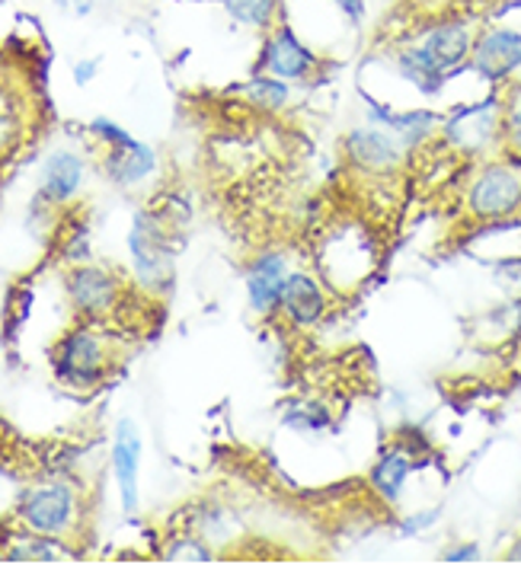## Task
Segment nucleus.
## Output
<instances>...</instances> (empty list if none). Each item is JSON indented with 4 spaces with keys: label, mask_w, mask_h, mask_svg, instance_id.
Returning a JSON list of instances; mask_svg holds the SVG:
<instances>
[{
    "label": "nucleus",
    "mask_w": 521,
    "mask_h": 565,
    "mask_svg": "<svg viewBox=\"0 0 521 565\" xmlns=\"http://www.w3.org/2000/svg\"><path fill=\"white\" fill-rule=\"evenodd\" d=\"M96 320H87L81 327L67 329L52 349V367L64 387L91 390L103 384V377L113 367V355L106 345V335L93 327Z\"/></svg>",
    "instance_id": "obj_4"
},
{
    "label": "nucleus",
    "mask_w": 521,
    "mask_h": 565,
    "mask_svg": "<svg viewBox=\"0 0 521 565\" xmlns=\"http://www.w3.org/2000/svg\"><path fill=\"white\" fill-rule=\"evenodd\" d=\"M464 211L480 224L521 217V157L487 160L464 189Z\"/></svg>",
    "instance_id": "obj_2"
},
{
    "label": "nucleus",
    "mask_w": 521,
    "mask_h": 565,
    "mask_svg": "<svg viewBox=\"0 0 521 565\" xmlns=\"http://www.w3.org/2000/svg\"><path fill=\"white\" fill-rule=\"evenodd\" d=\"M103 170H106L109 182H116L119 189H138L157 173V153L151 145H141L131 138L128 145L106 148Z\"/></svg>",
    "instance_id": "obj_17"
},
{
    "label": "nucleus",
    "mask_w": 521,
    "mask_h": 565,
    "mask_svg": "<svg viewBox=\"0 0 521 565\" xmlns=\"http://www.w3.org/2000/svg\"><path fill=\"white\" fill-rule=\"evenodd\" d=\"M442 518V505H432V508H419V511H413V514H406L403 521H400V536H416V534H426L432 524Z\"/></svg>",
    "instance_id": "obj_23"
},
{
    "label": "nucleus",
    "mask_w": 521,
    "mask_h": 565,
    "mask_svg": "<svg viewBox=\"0 0 521 565\" xmlns=\"http://www.w3.org/2000/svg\"><path fill=\"white\" fill-rule=\"evenodd\" d=\"M288 271H291V263H288V253H281V249H266L246 266V303L256 317L276 313Z\"/></svg>",
    "instance_id": "obj_12"
},
{
    "label": "nucleus",
    "mask_w": 521,
    "mask_h": 565,
    "mask_svg": "<svg viewBox=\"0 0 521 565\" xmlns=\"http://www.w3.org/2000/svg\"><path fill=\"white\" fill-rule=\"evenodd\" d=\"M128 256L141 288H167L173 275V249L167 227L153 211H138L128 231Z\"/></svg>",
    "instance_id": "obj_6"
},
{
    "label": "nucleus",
    "mask_w": 521,
    "mask_h": 565,
    "mask_svg": "<svg viewBox=\"0 0 521 565\" xmlns=\"http://www.w3.org/2000/svg\"><path fill=\"white\" fill-rule=\"evenodd\" d=\"M77 518H81L77 489L71 482H64V479L32 486L26 499L20 502V521L32 534L64 540L77 527Z\"/></svg>",
    "instance_id": "obj_5"
},
{
    "label": "nucleus",
    "mask_w": 521,
    "mask_h": 565,
    "mask_svg": "<svg viewBox=\"0 0 521 565\" xmlns=\"http://www.w3.org/2000/svg\"><path fill=\"white\" fill-rule=\"evenodd\" d=\"M96 67H99V61H81V64L74 67V84H77V87L91 84L93 77H96Z\"/></svg>",
    "instance_id": "obj_28"
},
{
    "label": "nucleus",
    "mask_w": 521,
    "mask_h": 565,
    "mask_svg": "<svg viewBox=\"0 0 521 565\" xmlns=\"http://www.w3.org/2000/svg\"><path fill=\"white\" fill-rule=\"evenodd\" d=\"M256 71L273 74L285 84H307L320 71V55L288 23H276V30L266 35Z\"/></svg>",
    "instance_id": "obj_8"
},
{
    "label": "nucleus",
    "mask_w": 521,
    "mask_h": 565,
    "mask_svg": "<svg viewBox=\"0 0 521 565\" xmlns=\"http://www.w3.org/2000/svg\"><path fill=\"white\" fill-rule=\"evenodd\" d=\"M285 425L288 428H298V431H320L323 425H327V413L323 409H310V406H291L288 409V416H285Z\"/></svg>",
    "instance_id": "obj_22"
},
{
    "label": "nucleus",
    "mask_w": 521,
    "mask_h": 565,
    "mask_svg": "<svg viewBox=\"0 0 521 565\" xmlns=\"http://www.w3.org/2000/svg\"><path fill=\"white\" fill-rule=\"evenodd\" d=\"M480 559V543H455L442 553V563H477Z\"/></svg>",
    "instance_id": "obj_26"
},
{
    "label": "nucleus",
    "mask_w": 521,
    "mask_h": 565,
    "mask_svg": "<svg viewBox=\"0 0 521 565\" xmlns=\"http://www.w3.org/2000/svg\"><path fill=\"white\" fill-rule=\"evenodd\" d=\"M141 457H145V441H141L138 425L131 418H119L113 431L109 463H113V479H116V492H119V505L125 514H135L141 508Z\"/></svg>",
    "instance_id": "obj_11"
},
{
    "label": "nucleus",
    "mask_w": 521,
    "mask_h": 565,
    "mask_svg": "<svg viewBox=\"0 0 521 565\" xmlns=\"http://www.w3.org/2000/svg\"><path fill=\"white\" fill-rule=\"evenodd\" d=\"M502 150L521 157V96H509V109H506V145Z\"/></svg>",
    "instance_id": "obj_24"
},
{
    "label": "nucleus",
    "mask_w": 521,
    "mask_h": 565,
    "mask_svg": "<svg viewBox=\"0 0 521 565\" xmlns=\"http://www.w3.org/2000/svg\"><path fill=\"white\" fill-rule=\"evenodd\" d=\"M339 10L352 20H362V0H337Z\"/></svg>",
    "instance_id": "obj_30"
},
{
    "label": "nucleus",
    "mask_w": 521,
    "mask_h": 565,
    "mask_svg": "<svg viewBox=\"0 0 521 565\" xmlns=\"http://www.w3.org/2000/svg\"><path fill=\"white\" fill-rule=\"evenodd\" d=\"M84 179H87V163L77 150H52L39 170V199L45 205L62 209L77 199V192L84 189Z\"/></svg>",
    "instance_id": "obj_14"
},
{
    "label": "nucleus",
    "mask_w": 521,
    "mask_h": 565,
    "mask_svg": "<svg viewBox=\"0 0 521 565\" xmlns=\"http://www.w3.org/2000/svg\"><path fill=\"white\" fill-rule=\"evenodd\" d=\"M509 96H521V71L512 77V84H509Z\"/></svg>",
    "instance_id": "obj_32"
},
{
    "label": "nucleus",
    "mask_w": 521,
    "mask_h": 565,
    "mask_svg": "<svg viewBox=\"0 0 521 565\" xmlns=\"http://www.w3.org/2000/svg\"><path fill=\"white\" fill-rule=\"evenodd\" d=\"M467 67L492 87H509L521 71V30L512 23H490L477 30Z\"/></svg>",
    "instance_id": "obj_7"
},
{
    "label": "nucleus",
    "mask_w": 521,
    "mask_h": 565,
    "mask_svg": "<svg viewBox=\"0 0 521 565\" xmlns=\"http://www.w3.org/2000/svg\"><path fill=\"white\" fill-rule=\"evenodd\" d=\"M365 116L374 125L387 128L406 150H419L429 145L432 138H438L442 131V116L429 109H394L381 99H365Z\"/></svg>",
    "instance_id": "obj_13"
},
{
    "label": "nucleus",
    "mask_w": 521,
    "mask_h": 565,
    "mask_svg": "<svg viewBox=\"0 0 521 565\" xmlns=\"http://www.w3.org/2000/svg\"><path fill=\"white\" fill-rule=\"evenodd\" d=\"M342 150L352 167L365 170L371 177H394L397 170H403L406 153H410L387 128H381L374 121L349 128L342 138Z\"/></svg>",
    "instance_id": "obj_9"
},
{
    "label": "nucleus",
    "mask_w": 521,
    "mask_h": 565,
    "mask_svg": "<svg viewBox=\"0 0 521 565\" xmlns=\"http://www.w3.org/2000/svg\"><path fill=\"white\" fill-rule=\"evenodd\" d=\"M224 10L241 26H249V30H273L276 26L278 0H224Z\"/></svg>",
    "instance_id": "obj_19"
},
{
    "label": "nucleus",
    "mask_w": 521,
    "mask_h": 565,
    "mask_svg": "<svg viewBox=\"0 0 521 565\" xmlns=\"http://www.w3.org/2000/svg\"><path fill=\"white\" fill-rule=\"evenodd\" d=\"M221 3H224V0H221Z\"/></svg>",
    "instance_id": "obj_33"
},
{
    "label": "nucleus",
    "mask_w": 521,
    "mask_h": 565,
    "mask_svg": "<svg viewBox=\"0 0 521 565\" xmlns=\"http://www.w3.org/2000/svg\"><path fill=\"white\" fill-rule=\"evenodd\" d=\"M55 543H59L55 536H42L26 531V536L17 546H10L7 559H13V563H59L62 550Z\"/></svg>",
    "instance_id": "obj_20"
},
{
    "label": "nucleus",
    "mask_w": 521,
    "mask_h": 565,
    "mask_svg": "<svg viewBox=\"0 0 521 565\" xmlns=\"http://www.w3.org/2000/svg\"><path fill=\"white\" fill-rule=\"evenodd\" d=\"M416 467V450H410L406 445H391L381 450V457L374 460L369 473L371 492L384 502V505H397L406 492L410 473Z\"/></svg>",
    "instance_id": "obj_16"
},
{
    "label": "nucleus",
    "mask_w": 521,
    "mask_h": 565,
    "mask_svg": "<svg viewBox=\"0 0 521 565\" xmlns=\"http://www.w3.org/2000/svg\"><path fill=\"white\" fill-rule=\"evenodd\" d=\"M327 307H330V300H327V291H323L320 278H313L310 271L291 268L285 288H281V303H278V310L285 313V320L291 327L307 329L323 320Z\"/></svg>",
    "instance_id": "obj_15"
},
{
    "label": "nucleus",
    "mask_w": 521,
    "mask_h": 565,
    "mask_svg": "<svg viewBox=\"0 0 521 565\" xmlns=\"http://www.w3.org/2000/svg\"><path fill=\"white\" fill-rule=\"evenodd\" d=\"M506 563H521V536L512 543V550L506 553Z\"/></svg>",
    "instance_id": "obj_31"
},
{
    "label": "nucleus",
    "mask_w": 521,
    "mask_h": 565,
    "mask_svg": "<svg viewBox=\"0 0 521 565\" xmlns=\"http://www.w3.org/2000/svg\"><path fill=\"white\" fill-rule=\"evenodd\" d=\"M59 7L67 10L71 17H87L93 7H96V0H59Z\"/></svg>",
    "instance_id": "obj_29"
},
{
    "label": "nucleus",
    "mask_w": 521,
    "mask_h": 565,
    "mask_svg": "<svg viewBox=\"0 0 521 565\" xmlns=\"http://www.w3.org/2000/svg\"><path fill=\"white\" fill-rule=\"evenodd\" d=\"M241 96H244L246 106H253L259 113H281L291 103V87L285 81L273 77V74L256 71L244 87H241Z\"/></svg>",
    "instance_id": "obj_18"
},
{
    "label": "nucleus",
    "mask_w": 521,
    "mask_h": 565,
    "mask_svg": "<svg viewBox=\"0 0 521 565\" xmlns=\"http://www.w3.org/2000/svg\"><path fill=\"white\" fill-rule=\"evenodd\" d=\"M17 128H20V125H17V119H13L7 109H0V153L13 145V138H17Z\"/></svg>",
    "instance_id": "obj_27"
},
{
    "label": "nucleus",
    "mask_w": 521,
    "mask_h": 565,
    "mask_svg": "<svg viewBox=\"0 0 521 565\" xmlns=\"http://www.w3.org/2000/svg\"><path fill=\"white\" fill-rule=\"evenodd\" d=\"M67 300L71 307L84 317V320H103L106 313H113L123 298V281L103 266L93 263H77L64 278Z\"/></svg>",
    "instance_id": "obj_10"
},
{
    "label": "nucleus",
    "mask_w": 521,
    "mask_h": 565,
    "mask_svg": "<svg viewBox=\"0 0 521 565\" xmlns=\"http://www.w3.org/2000/svg\"><path fill=\"white\" fill-rule=\"evenodd\" d=\"M477 26L464 17L435 20L416 32V39L403 42L394 52L397 74L426 96L442 93V87L467 67L474 52Z\"/></svg>",
    "instance_id": "obj_1"
},
{
    "label": "nucleus",
    "mask_w": 521,
    "mask_h": 565,
    "mask_svg": "<svg viewBox=\"0 0 521 565\" xmlns=\"http://www.w3.org/2000/svg\"><path fill=\"white\" fill-rule=\"evenodd\" d=\"M91 135L93 138H99L106 148H119V145H128V141H131V135L125 131L123 125H116L113 119H93Z\"/></svg>",
    "instance_id": "obj_25"
},
{
    "label": "nucleus",
    "mask_w": 521,
    "mask_h": 565,
    "mask_svg": "<svg viewBox=\"0 0 521 565\" xmlns=\"http://www.w3.org/2000/svg\"><path fill=\"white\" fill-rule=\"evenodd\" d=\"M170 563H212V550L205 543H199L195 536H185L177 546L167 550Z\"/></svg>",
    "instance_id": "obj_21"
},
{
    "label": "nucleus",
    "mask_w": 521,
    "mask_h": 565,
    "mask_svg": "<svg viewBox=\"0 0 521 565\" xmlns=\"http://www.w3.org/2000/svg\"><path fill=\"white\" fill-rule=\"evenodd\" d=\"M506 109L509 99L490 93L477 103H464L442 119L438 138L464 157H483L506 145Z\"/></svg>",
    "instance_id": "obj_3"
}]
</instances>
